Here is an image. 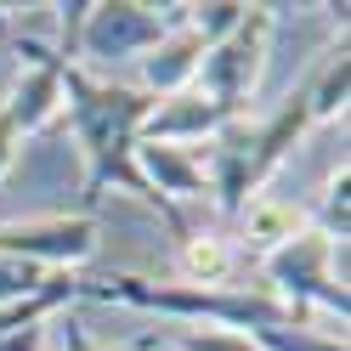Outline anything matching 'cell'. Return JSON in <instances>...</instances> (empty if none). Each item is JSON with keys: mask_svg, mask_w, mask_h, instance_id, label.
Listing matches in <instances>:
<instances>
[{"mask_svg": "<svg viewBox=\"0 0 351 351\" xmlns=\"http://www.w3.org/2000/svg\"><path fill=\"white\" fill-rule=\"evenodd\" d=\"M232 114H221L204 91H176V97H159L142 119V136L136 142H165V147H204L215 130H221Z\"/></svg>", "mask_w": 351, "mask_h": 351, "instance_id": "cell-8", "label": "cell"}, {"mask_svg": "<svg viewBox=\"0 0 351 351\" xmlns=\"http://www.w3.org/2000/svg\"><path fill=\"white\" fill-rule=\"evenodd\" d=\"M187 6H147V0H91L74 40V69H114L147 57L170 29H182Z\"/></svg>", "mask_w": 351, "mask_h": 351, "instance_id": "cell-4", "label": "cell"}, {"mask_svg": "<svg viewBox=\"0 0 351 351\" xmlns=\"http://www.w3.org/2000/svg\"><path fill=\"white\" fill-rule=\"evenodd\" d=\"M306 91V114L312 125H340L346 119V102H351V57L346 46H335L323 57V69L312 74V85H300Z\"/></svg>", "mask_w": 351, "mask_h": 351, "instance_id": "cell-14", "label": "cell"}, {"mask_svg": "<svg viewBox=\"0 0 351 351\" xmlns=\"http://www.w3.org/2000/svg\"><path fill=\"white\" fill-rule=\"evenodd\" d=\"M17 147H23V136H17V125L0 114V182L12 176V165H17Z\"/></svg>", "mask_w": 351, "mask_h": 351, "instance_id": "cell-21", "label": "cell"}, {"mask_svg": "<svg viewBox=\"0 0 351 351\" xmlns=\"http://www.w3.org/2000/svg\"><path fill=\"white\" fill-rule=\"evenodd\" d=\"M238 17H244V0H204V6H187L182 29L199 34V46L210 51L215 40H227V34L238 29Z\"/></svg>", "mask_w": 351, "mask_h": 351, "instance_id": "cell-15", "label": "cell"}, {"mask_svg": "<svg viewBox=\"0 0 351 351\" xmlns=\"http://www.w3.org/2000/svg\"><path fill=\"white\" fill-rule=\"evenodd\" d=\"M91 300H119V306H136V312H159V317H182V323H210V328H232V335H261V328H283V323H300V328H328L317 323V312H300V306H283L278 295H267L261 283H227V289H193V283H159V278H136V272H119V278H102V283H85Z\"/></svg>", "mask_w": 351, "mask_h": 351, "instance_id": "cell-2", "label": "cell"}, {"mask_svg": "<svg viewBox=\"0 0 351 351\" xmlns=\"http://www.w3.org/2000/svg\"><path fill=\"white\" fill-rule=\"evenodd\" d=\"M153 351H182V346H153Z\"/></svg>", "mask_w": 351, "mask_h": 351, "instance_id": "cell-24", "label": "cell"}, {"mask_svg": "<svg viewBox=\"0 0 351 351\" xmlns=\"http://www.w3.org/2000/svg\"><path fill=\"white\" fill-rule=\"evenodd\" d=\"M40 267H29V261H12V255H0V306H12V300H23L40 289Z\"/></svg>", "mask_w": 351, "mask_h": 351, "instance_id": "cell-19", "label": "cell"}, {"mask_svg": "<svg viewBox=\"0 0 351 351\" xmlns=\"http://www.w3.org/2000/svg\"><path fill=\"white\" fill-rule=\"evenodd\" d=\"M17 74H12V91L0 102V114L17 125V136H34L62 119V57L40 40H23L17 46Z\"/></svg>", "mask_w": 351, "mask_h": 351, "instance_id": "cell-7", "label": "cell"}, {"mask_svg": "<svg viewBox=\"0 0 351 351\" xmlns=\"http://www.w3.org/2000/svg\"><path fill=\"white\" fill-rule=\"evenodd\" d=\"M238 267V244L227 232L210 227H182L176 232V283H193V289H227V278Z\"/></svg>", "mask_w": 351, "mask_h": 351, "instance_id": "cell-12", "label": "cell"}, {"mask_svg": "<svg viewBox=\"0 0 351 351\" xmlns=\"http://www.w3.org/2000/svg\"><path fill=\"white\" fill-rule=\"evenodd\" d=\"M153 346H159V340H136V346H91V340H85V328L69 317V323H62V351H153Z\"/></svg>", "mask_w": 351, "mask_h": 351, "instance_id": "cell-20", "label": "cell"}, {"mask_svg": "<svg viewBox=\"0 0 351 351\" xmlns=\"http://www.w3.org/2000/svg\"><path fill=\"white\" fill-rule=\"evenodd\" d=\"M312 227V215H306V204L295 199H278V193H255V199L238 210V238H244L250 255H272L278 244H289L295 232Z\"/></svg>", "mask_w": 351, "mask_h": 351, "instance_id": "cell-13", "label": "cell"}, {"mask_svg": "<svg viewBox=\"0 0 351 351\" xmlns=\"http://www.w3.org/2000/svg\"><path fill=\"white\" fill-rule=\"evenodd\" d=\"M272 34H278V6H244L238 29L204 51L193 91H204L221 114H250V97L261 91V80H267Z\"/></svg>", "mask_w": 351, "mask_h": 351, "instance_id": "cell-5", "label": "cell"}, {"mask_svg": "<svg viewBox=\"0 0 351 351\" xmlns=\"http://www.w3.org/2000/svg\"><path fill=\"white\" fill-rule=\"evenodd\" d=\"M147 108H153V97H142L136 85L85 74V69H62V114H69L80 159H85V199H102L108 187L114 193H136L142 204H153L170 221V232H182L187 221L153 199V187L136 170V136H142Z\"/></svg>", "mask_w": 351, "mask_h": 351, "instance_id": "cell-1", "label": "cell"}, {"mask_svg": "<svg viewBox=\"0 0 351 351\" xmlns=\"http://www.w3.org/2000/svg\"><path fill=\"white\" fill-rule=\"evenodd\" d=\"M0 351H46V323L40 328H17V335H0Z\"/></svg>", "mask_w": 351, "mask_h": 351, "instance_id": "cell-22", "label": "cell"}, {"mask_svg": "<svg viewBox=\"0 0 351 351\" xmlns=\"http://www.w3.org/2000/svg\"><path fill=\"white\" fill-rule=\"evenodd\" d=\"M0 255L29 261L40 272H74L97 255V215L51 210V215H29V221H0Z\"/></svg>", "mask_w": 351, "mask_h": 351, "instance_id": "cell-6", "label": "cell"}, {"mask_svg": "<svg viewBox=\"0 0 351 351\" xmlns=\"http://www.w3.org/2000/svg\"><path fill=\"white\" fill-rule=\"evenodd\" d=\"M261 351H346V335L335 328H300V323H283V328H261L250 335Z\"/></svg>", "mask_w": 351, "mask_h": 351, "instance_id": "cell-16", "label": "cell"}, {"mask_svg": "<svg viewBox=\"0 0 351 351\" xmlns=\"http://www.w3.org/2000/svg\"><path fill=\"white\" fill-rule=\"evenodd\" d=\"M199 62H204L199 34L170 29L147 57H136V91L153 97V102H159V97H176V91H193V80H199Z\"/></svg>", "mask_w": 351, "mask_h": 351, "instance_id": "cell-11", "label": "cell"}, {"mask_svg": "<svg viewBox=\"0 0 351 351\" xmlns=\"http://www.w3.org/2000/svg\"><path fill=\"white\" fill-rule=\"evenodd\" d=\"M312 130V114H306V91H289L267 119H255V153H250V187L261 193L272 182V170L300 147V136Z\"/></svg>", "mask_w": 351, "mask_h": 351, "instance_id": "cell-10", "label": "cell"}, {"mask_svg": "<svg viewBox=\"0 0 351 351\" xmlns=\"http://www.w3.org/2000/svg\"><path fill=\"white\" fill-rule=\"evenodd\" d=\"M136 170L142 182L153 187V199L165 210L182 215V204L193 199H210V182H204V159L199 147H165V142H136Z\"/></svg>", "mask_w": 351, "mask_h": 351, "instance_id": "cell-9", "label": "cell"}, {"mask_svg": "<svg viewBox=\"0 0 351 351\" xmlns=\"http://www.w3.org/2000/svg\"><path fill=\"white\" fill-rule=\"evenodd\" d=\"M261 289L278 295L283 306L300 312H328L335 323L351 317V289H346V244L323 238L317 227L295 232L289 244L261 255Z\"/></svg>", "mask_w": 351, "mask_h": 351, "instance_id": "cell-3", "label": "cell"}, {"mask_svg": "<svg viewBox=\"0 0 351 351\" xmlns=\"http://www.w3.org/2000/svg\"><path fill=\"white\" fill-rule=\"evenodd\" d=\"M6 12H12V6H0V34H6Z\"/></svg>", "mask_w": 351, "mask_h": 351, "instance_id": "cell-23", "label": "cell"}, {"mask_svg": "<svg viewBox=\"0 0 351 351\" xmlns=\"http://www.w3.org/2000/svg\"><path fill=\"white\" fill-rule=\"evenodd\" d=\"M176 346L182 351H261L250 335H232V328H182Z\"/></svg>", "mask_w": 351, "mask_h": 351, "instance_id": "cell-18", "label": "cell"}, {"mask_svg": "<svg viewBox=\"0 0 351 351\" xmlns=\"http://www.w3.org/2000/svg\"><path fill=\"white\" fill-rule=\"evenodd\" d=\"M346 187H351V170L340 165L335 176H328L323 204H317V221H312L323 238H335V244H346V238H351V193H346Z\"/></svg>", "mask_w": 351, "mask_h": 351, "instance_id": "cell-17", "label": "cell"}]
</instances>
